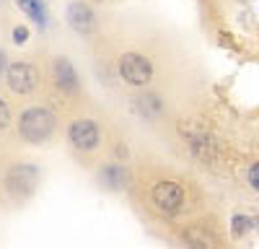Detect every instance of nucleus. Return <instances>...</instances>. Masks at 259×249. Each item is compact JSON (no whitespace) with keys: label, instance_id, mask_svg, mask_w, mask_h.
<instances>
[{"label":"nucleus","instance_id":"nucleus-11","mask_svg":"<svg viewBox=\"0 0 259 249\" xmlns=\"http://www.w3.org/2000/svg\"><path fill=\"white\" fill-rule=\"evenodd\" d=\"M8 122H11V109H8V104L0 99V130L8 128Z\"/></svg>","mask_w":259,"mask_h":249},{"label":"nucleus","instance_id":"nucleus-10","mask_svg":"<svg viewBox=\"0 0 259 249\" xmlns=\"http://www.w3.org/2000/svg\"><path fill=\"white\" fill-rule=\"evenodd\" d=\"M138 101H140V109L148 112L150 117H156V114L163 112V104H161L156 96H143V99H138Z\"/></svg>","mask_w":259,"mask_h":249},{"label":"nucleus","instance_id":"nucleus-5","mask_svg":"<svg viewBox=\"0 0 259 249\" xmlns=\"http://www.w3.org/2000/svg\"><path fill=\"white\" fill-rule=\"evenodd\" d=\"M153 202L163 213H177L184 205V190L177 182H158L153 187Z\"/></svg>","mask_w":259,"mask_h":249},{"label":"nucleus","instance_id":"nucleus-2","mask_svg":"<svg viewBox=\"0 0 259 249\" xmlns=\"http://www.w3.org/2000/svg\"><path fill=\"white\" fill-rule=\"evenodd\" d=\"M36 182H39V172L34 169V166H29V163H16L13 169L8 172V177H6L8 192L13 197H18V200L29 197L36 190Z\"/></svg>","mask_w":259,"mask_h":249},{"label":"nucleus","instance_id":"nucleus-9","mask_svg":"<svg viewBox=\"0 0 259 249\" xmlns=\"http://www.w3.org/2000/svg\"><path fill=\"white\" fill-rule=\"evenodd\" d=\"M18 6L24 8L34 21H39V24H45V8H41L39 0H18Z\"/></svg>","mask_w":259,"mask_h":249},{"label":"nucleus","instance_id":"nucleus-14","mask_svg":"<svg viewBox=\"0 0 259 249\" xmlns=\"http://www.w3.org/2000/svg\"><path fill=\"white\" fill-rule=\"evenodd\" d=\"M3 68H6V55H3V50H0V73H3Z\"/></svg>","mask_w":259,"mask_h":249},{"label":"nucleus","instance_id":"nucleus-1","mask_svg":"<svg viewBox=\"0 0 259 249\" xmlns=\"http://www.w3.org/2000/svg\"><path fill=\"white\" fill-rule=\"evenodd\" d=\"M18 130L24 135V140H29V143H45L55 130V114L45 107H31L21 114Z\"/></svg>","mask_w":259,"mask_h":249},{"label":"nucleus","instance_id":"nucleus-7","mask_svg":"<svg viewBox=\"0 0 259 249\" xmlns=\"http://www.w3.org/2000/svg\"><path fill=\"white\" fill-rule=\"evenodd\" d=\"M68 21H70V26L75 31H80V34L94 29V13L89 11V6H83V3H73L68 8Z\"/></svg>","mask_w":259,"mask_h":249},{"label":"nucleus","instance_id":"nucleus-6","mask_svg":"<svg viewBox=\"0 0 259 249\" xmlns=\"http://www.w3.org/2000/svg\"><path fill=\"white\" fill-rule=\"evenodd\" d=\"M70 143L78 151H91L99 143V128L94 119H75L70 124Z\"/></svg>","mask_w":259,"mask_h":249},{"label":"nucleus","instance_id":"nucleus-3","mask_svg":"<svg viewBox=\"0 0 259 249\" xmlns=\"http://www.w3.org/2000/svg\"><path fill=\"white\" fill-rule=\"evenodd\" d=\"M119 73L127 83H133V86H145L150 80V75H153V68H150L148 57H143L138 52H127L119 60Z\"/></svg>","mask_w":259,"mask_h":249},{"label":"nucleus","instance_id":"nucleus-12","mask_svg":"<svg viewBox=\"0 0 259 249\" xmlns=\"http://www.w3.org/2000/svg\"><path fill=\"white\" fill-rule=\"evenodd\" d=\"M249 182H251V187L259 192V163H254L251 166V172H249Z\"/></svg>","mask_w":259,"mask_h":249},{"label":"nucleus","instance_id":"nucleus-13","mask_svg":"<svg viewBox=\"0 0 259 249\" xmlns=\"http://www.w3.org/2000/svg\"><path fill=\"white\" fill-rule=\"evenodd\" d=\"M26 36H29V31H26L24 26H16V29H13V39L18 42V45H24V42H26Z\"/></svg>","mask_w":259,"mask_h":249},{"label":"nucleus","instance_id":"nucleus-8","mask_svg":"<svg viewBox=\"0 0 259 249\" xmlns=\"http://www.w3.org/2000/svg\"><path fill=\"white\" fill-rule=\"evenodd\" d=\"M55 83H57V86H62L65 91H75L78 89L75 70H73V65L65 57H57L55 60Z\"/></svg>","mask_w":259,"mask_h":249},{"label":"nucleus","instance_id":"nucleus-4","mask_svg":"<svg viewBox=\"0 0 259 249\" xmlns=\"http://www.w3.org/2000/svg\"><path fill=\"white\" fill-rule=\"evenodd\" d=\"M6 83L16 94H31L39 83V70L29 65V62H13L6 73Z\"/></svg>","mask_w":259,"mask_h":249}]
</instances>
